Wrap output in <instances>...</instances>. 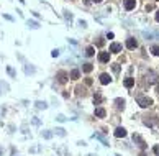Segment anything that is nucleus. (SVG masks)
<instances>
[{"label": "nucleus", "instance_id": "obj_1", "mask_svg": "<svg viewBox=\"0 0 159 156\" xmlns=\"http://www.w3.org/2000/svg\"><path fill=\"white\" fill-rule=\"evenodd\" d=\"M144 77H146V82H148V84H158V79H159L158 74H156L154 71H148Z\"/></svg>", "mask_w": 159, "mask_h": 156}, {"label": "nucleus", "instance_id": "obj_2", "mask_svg": "<svg viewBox=\"0 0 159 156\" xmlns=\"http://www.w3.org/2000/svg\"><path fill=\"white\" fill-rule=\"evenodd\" d=\"M138 105L143 107V109H148V107L153 105V100L149 97H138Z\"/></svg>", "mask_w": 159, "mask_h": 156}, {"label": "nucleus", "instance_id": "obj_3", "mask_svg": "<svg viewBox=\"0 0 159 156\" xmlns=\"http://www.w3.org/2000/svg\"><path fill=\"white\" fill-rule=\"evenodd\" d=\"M56 79H57V82H59V84H66V82H67V79H69V74L66 71H59L56 74Z\"/></svg>", "mask_w": 159, "mask_h": 156}, {"label": "nucleus", "instance_id": "obj_4", "mask_svg": "<svg viewBox=\"0 0 159 156\" xmlns=\"http://www.w3.org/2000/svg\"><path fill=\"white\" fill-rule=\"evenodd\" d=\"M136 46H138V41L134 40V38H128L126 40V48L128 50H134Z\"/></svg>", "mask_w": 159, "mask_h": 156}, {"label": "nucleus", "instance_id": "obj_5", "mask_svg": "<svg viewBox=\"0 0 159 156\" xmlns=\"http://www.w3.org/2000/svg\"><path fill=\"white\" fill-rule=\"evenodd\" d=\"M115 136H116V138H125V136H126V130H125L123 127H118V128L115 130Z\"/></svg>", "mask_w": 159, "mask_h": 156}, {"label": "nucleus", "instance_id": "obj_6", "mask_svg": "<svg viewBox=\"0 0 159 156\" xmlns=\"http://www.w3.org/2000/svg\"><path fill=\"white\" fill-rule=\"evenodd\" d=\"M100 82H102L103 86H107V84H110V82H112V77H110L108 74H105V72H103V74L100 76Z\"/></svg>", "mask_w": 159, "mask_h": 156}, {"label": "nucleus", "instance_id": "obj_7", "mask_svg": "<svg viewBox=\"0 0 159 156\" xmlns=\"http://www.w3.org/2000/svg\"><path fill=\"white\" fill-rule=\"evenodd\" d=\"M110 51H112V53H120V51H122V44L120 43H112L110 44Z\"/></svg>", "mask_w": 159, "mask_h": 156}, {"label": "nucleus", "instance_id": "obj_8", "mask_svg": "<svg viewBox=\"0 0 159 156\" xmlns=\"http://www.w3.org/2000/svg\"><path fill=\"white\" fill-rule=\"evenodd\" d=\"M108 59H110V54L108 53H100L99 54V61L100 62H108Z\"/></svg>", "mask_w": 159, "mask_h": 156}, {"label": "nucleus", "instance_id": "obj_9", "mask_svg": "<svg viewBox=\"0 0 159 156\" xmlns=\"http://www.w3.org/2000/svg\"><path fill=\"white\" fill-rule=\"evenodd\" d=\"M95 115H97V117H100V118H103V117L107 115L105 109H102V107H97V109H95Z\"/></svg>", "mask_w": 159, "mask_h": 156}, {"label": "nucleus", "instance_id": "obj_10", "mask_svg": "<svg viewBox=\"0 0 159 156\" xmlns=\"http://www.w3.org/2000/svg\"><path fill=\"white\" fill-rule=\"evenodd\" d=\"M133 141H138L141 148H146V143H144V141H143V138H141L140 135H133Z\"/></svg>", "mask_w": 159, "mask_h": 156}, {"label": "nucleus", "instance_id": "obj_11", "mask_svg": "<svg viewBox=\"0 0 159 156\" xmlns=\"http://www.w3.org/2000/svg\"><path fill=\"white\" fill-rule=\"evenodd\" d=\"M123 86H125V87H128V89H130V87H133V86H134V79L126 77L125 81H123Z\"/></svg>", "mask_w": 159, "mask_h": 156}, {"label": "nucleus", "instance_id": "obj_12", "mask_svg": "<svg viewBox=\"0 0 159 156\" xmlns=\"http://www.w3.org/2000/svg\"><path fill=\"white\" fill-rule=\"evenodd\" d=\"M134 5H136V2H134V0H125V8L126 10H133Z\"/></svg>", "mask_w": 159, "mask_h": 156}, {"label": "nucleus", "instance_id": "obj_13", "mask_svg": "<svg viewBox=\"0 0 159 156\" xmlns=\"http://www.w3.org/2000/svg\"><path fill=\"white\" fill-rule=\"evenodd\" d=\"M100 102H102V94H100V92H95V95H94V104H95V105H99Z\"/></svg>", "mask_w": 159, "mask_h": 156}, {"label": "nucleus", "instance_id": "obj_14", "mask_svg": "<svg viewBox=\"0 0 159 156\" xmlns=\"http://www.w3.org/2000/svg\"><path fill=\"white\" fill-rule=\"evenodd\" d=\"M81 77V72L77 71V69H72L71 71V79H79Z\"/></svg>", "mask_w": 159, "mask_h": 156}, {"label": "nucleus", "instance_id": "obj_15", "mask_svg": "<svg viewBox=\"0 0 159 156\" xmlns=\"http://www.w3.org/2000/svg\"><path fill=\"white\" fill-rule=\"evenodd\" d=\"M85 54H87V56H94V54H95V48L94 46H89L87 50H85Z\"/></svg>", "mask_w": 159, "mask_h": 156}, {"label": "nucleus", "instance_id": "obj_16", "mask_svg": "<svg viewBox=\"0 0 159 156\" xmlns=\"http://www.w3.org/2000/svg\"><path fill=\"white\" fill-rule=\"evenodd\" d=\"M115 104H116L118 109H123V107H125V100L123 99H115Z\"/></svg>", "mask_w": 159, "mask_h": 156}, {"label": "nucleus", "instance_id": "obj_17", "mask_svg": "<svg viewBox=\"0 0 159 156\" xmlns=\"http://www.w3.org/2000/svg\"><path fill=\"white\" fill-rule=\"evenodd\" d=\"M82 69H84V72H90L92 69H94V66H92L90 62H87V64H84V68H82Z\"/></svg>", "mask_w": 159, "mask_h": 156}, {"label": "nucleus", "instance_id": "obj_18", "mask_svg": "<svg viewBox=\"0 0 159 156\" xmlns=\"http://www.w3.org/2000/svg\"><path fill=\"white\" fill-rule=\"evenodd\" d=\"M34 105H36V109H43V110L48 107V105H46V102H40V100H38V102L34 104Z\"/></svg>", "mask_w": 159, "mask_h": 156}, {"label": "nucleus", "instance_id": "obj_19", "mask_svg": "<svg viewBox=\"0 0 159 156\" xmlns=\"http://www.w3.org/2000/svg\"><path fill=\"white\" fill-rule=\"evenodd\" d=\"M151 53L156 54V56H159V46H151Z\"/></svg>", "mask_w": 159, "mask_h": 156}, {"label": "nucleus", "instance_id": "obj_20", "mask_svg": "<svg viewBox=\"0 0 159 156\" xmlns=\"http://www.w3.org/2000/svg\"><path fill=\"white\" fill-rule=\"evenodd\" d=\"M154 123H156V120H148V118H144V125H149V127H153Z\"/></svg>", "mask_w": 159, "mask_h": 156}, {"label": "nucleus", "instance_id": "obj_21", "mask_svg": "<svg viewBox=\"0 0 159 156\" xmlns=\"http://www.w3.org/2000/svg\"><path fill=\"white\" fill-rule=\"evenodd\" d=\"M57 135H61V136H64V135H66V130H63V128H57Z\"/></svg>", "mask_w": 159, "mask_h": 156}, {"label": "nucleus", "instance_id": "obj_22", "mask_svg": "<svg viewBox=\"0 0 159 156\" xmlns=\"http://www.w3.org/2000/svg\"><path fill=\"white\" fill-rule=\"evenodd\" d=\"M43 136H44V138H51V136H53V133H51V131H44Z\"/></svg>", "mask_w": 159, "mask_h": 156}, {"label": "nucleus", "instance_id": "obj_23", "mask_svg": "<svg viewBox=\"0 0 159 156\" xmlns=\"http://www.w3.org/2000/svg\"><path fill=\"white\" fill-rule=\"evenodd\" d=\"M56 120H57V122H66V117L64 115H57Z\"/></svg>", "mask_w": 159, "mask_h": 156}, {"label": "nucleus", "instance_id": "obj_24", "mask_svg": "<svg viewBox=\"0 0 159 156\" xmlns=\"http://www.w3.org/2000/svg\"><path fill=\"white\" fill-rule=\"evenodd\" d=\"M28 25H30V26H33V28H38V26H40L36 22H28Z\"/></svg>", "mask_w": 159, "mask_h": 156}, {"label": "nucleus", "instance_id": "obj_25", "mask_svg": "<svg viewBox=\"0 0 159 156\" xmlns=\"http://www.w3.org/2000/svg\"><path fill=\"white\" fill-rule=\"evenodd\" d=\"M51 54H53V58L59 56V50H54V51H53V53H51Z\"/></svg>", "mask_w": 159, "mask_h": 156}, {"label": "nucleus", "instance_id": "obj_26", "mask_svg": "<svg viewBox=\"0 0 159 156\" xmlns=\"http://www.w3.org/2000/svg\"><path fill=\"white\" fill-rule=\"evenodd\" d=\"M153 151H154V153H156V154H159V145H156V146L153 148Z\"/></svg>", "mask_w": 159, "mask_h": 156}, {"label": "nucleus", "instance_id": "obj_27", "mask_svg": "<svg viewBox=\"0 0 159 156\" xmlns=\"http://www.w3.org/2000/svg\"><path fill=\"white\" fill-rule=\"evenodd\" d=\"M85 84L90 86V84H92V79H90V77H87V79H85Z\"/></svg>", "mask_w": 159, "mask_h": 156}, {"label": "nucleus", "instance_id": "obj_28", "mask_svg": "<svg viewBox=\"0 0 159 156\" xmlns=\"http://www.w3.org/2000/svg\"><path fill=\"white\" fill-rule=\"evenodd\" d=\"M66 18H67V20H72V15H71V13L66 12Z\"/></svg>", "mask_w": 159, "mask_h": 156}, {"label": "nucleus", "instance_id": "obj_29", "mask_svg": "<svg viewBox=\"0 0 159 156\" xmlns=\"http://www.w3.org/2000/svg\"><path fill=\"white\" fill-rule=\"evenodd\" d=\"M103 43H105L103 40H99V41H97V44H99V46H103Z\"/></svg>", "mask_w": 159, "mask_h": 156}, {"label": "nucleus", "instance_id": "obj_30", "mask_svg": "<svg viewBox=\"0 0 159 156\" xmlns=\"http://www.w3.org/2000/svg\"><path fill=\"white\" fill-rule=\"evenodd\" d=\"M7 71L10 72V76H15V72H13V69H12V68H8V69H7Z\"/></svg>", "mask_w": 159, "mask_h": 156}, {"label": "nucleus", "instance_id": "obj_31", "mask_svg": "<svg viewBox=\"0 0 159 156\" xmlns=\"http://www.w3.org/2000/svg\"><path fill=\"white\" fill-rule=\"evenodd\" d=\"M156 22H159V12L156 13Z\"/></svg>", "mask_w": 159, "mask_h": 156}, {"label": "nucleus", "instance_id": "obj_32", "mask_svg": "<svg viewBox=\"0 0 159 156\" xmlns=\"http://www.w3.org/2000/svg\"><path fill=\"white\" fill-rule=\"evenodd\" d=\"M92 2H95V3H100V2H102V0H92Z\"/></svg>", "mask_w": 159, "mask_h": 156}]
</instances>
